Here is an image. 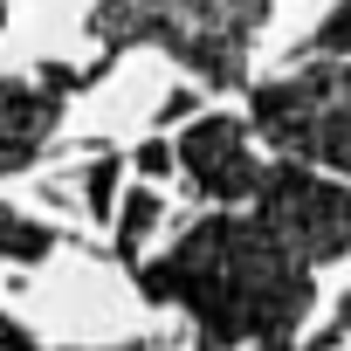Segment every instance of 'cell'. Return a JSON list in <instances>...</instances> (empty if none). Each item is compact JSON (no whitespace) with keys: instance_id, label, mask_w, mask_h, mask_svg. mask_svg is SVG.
<instances>
[{"instance_id":"obj_13","label":"cell","mask_w":351,"mask_h":351,"mask_svg":"<svg viewBox=\"0 0 351 351\" xmlns=\"http://www.w3.org/2000/svg\"><path fill=\"white\" fill-rule=\"evenodd\" d=\"M330 330H337V337H351V296L337 303V317H330Z\"/></svg>"},{"instance_id":"obj_1","label":"cell","mask_w":351,"mask_h":351,"mask_svg":"<svg viewBox=\"0 0 351 351\" xmlns=\"http://www.w3.org/2000/svg\"><path fill=\"white\" fill-rule=\"evenodd\" d=\"M145 303L186 310L193 351H262L296 344V324L317 310V269L248 207L200 214L158 262L131 269Z\"/></svg>"},{"instance_id":"obj_4","label":"cell","mask_w":351,"mask_h":351,"mask_svg":"<svg viewBox=\"0 0 351 351\" xmlns=\"http://www.w3.org/2000/svg\"><path fill=\"white\" fill-rule=\"evenodd\" d=\"M248 207H255L310 269L351 255V180H337V172H317V165H303V158H269Z\"/></svg>"},{"instance_id":"obj_11","label":"cell","mask_w":351,"mask_h":351,"mask_svg":"<svg viewBox=\"0 0 351 351\" xmlns=\"http://www.w3.org/2000/svg\"><path fill=\"white\" fill-rule=\"evenodd\" d=\"M172 165H180V158H172L165 138H145V145H138V172H145V180H158V172H172Z\"/></svg>"},{"instance_id":"obj_2","label":"cell","mask_w":351,"mask_h":351,"mask_svg":"<svg viewBox=\"0 0 351 351\" xmlns=\"http://www.w3.org/2000/svg\"><path fill=\"white\" fill-rule=\"evenodd\" d=\"M276 0H97L90 35L124 56V49H158L180 69H193L214 97L248 90L255 35Z\"/></svg>"},{"instance_id":"obj_3","label":"cell","mask_w":351,"mask_h":351,"mask_svg":"<svg viewBox=\"0 0 351 351\" xmlns=\"http://www.w3.org/2000/svg\"><path fill=\"white\" fill-rule=\"evenodd\" d=\"M248 124L262 131L269 152L351 180V56H317L276 83H255Z\"/></svg>"},{"instance_id":"obj_7","label":"cell","mask_w":351,"mask_h":351,"mask_svg":"<svg viewBox=\"0 0 351 351\" xmlns=\"http://www.w3.org/2000/svg\"><path fill=\"white\" fill-rule=\"evenodd\" d=\"M56 248H62L56 228H42V221H28V214H14V207H0V262H42V255H56Z\"/></svg>"},{"instance_id":"obj_8","label":"cell","mask_w":351,"mask_h":351,"mask_svg":"<svg viewBox=\"0 0 351 351\" xmlns=\"http://www.w3.org/2000/svg\"><path fill=\"white\" fill-rule=\"evenodd\" d=\"M158 214H165V200H158L152 186H138V193H131V200L117 207V255H124L131 269L145 262V234L158 228Z\"/></svg>"},{"instance_id":"obj_10","label":"cell","mask_w":351,"mask_h":351,"mask_svg":"<svg viewBox=\"0 0 351 351\" xmlns=\"http://www.w3.org/2000/svg\"><path fill=\"white\" fill-rule=\"evenodd\" d=\"M117 152H97L90 158V172H83V193H90V214L104 221V214H117Z\"/></svg>"},{"instance_id":"obj_5","label":"cell","mask_w":351,"mask_h":351,"mask_svg":"<svg viewBox=\"0 0 351 351\" xmlns=\"http://www.w3.org/2000/svg\"><path fill=\"white\" fill-rule=\"evenodd\" d=\"M110 62H117V56H104V62H90V69L49 62V69H35V76H0V172H21L28 158H42V145L56 138L69 97L90 90V83H104Z\"/></svg>"},{"instance_id":"obj_12","label":"cell","mask_w":351,"mask_h":351,"mask_svg":"<svg viewBox=\"0 0 351 351\" xmlns=\"http://www.w3.org/2000/svg\"><path fill=\"white\" fill-rule=\"evenodd\" d=\"M193 104H200L193 90H172V97H165V110H158V124H180V117H193Z\"/></svg>"},{"instance_id":"obj_9","label":"cell","mask_w":351,"mask_h":351,"mask_svg":"<svg viewBox=\"0 0 351 351\" xmlns=\"http://www.w3.org/2000/svg\"><path fill=\"white\" fill-rule=\"evenodd\" d=\"M317 56H351V0H337V8L289 49V62H317Z\"/></svg>"},{"instance_id":"obj_6","label":"cell","mask_w":351,"mask_h":351,"mask_svg":"<svg viewBox=\"0 0 351 351\" xmlns=\"http://www.w3.org/2000/svg\"><path fill=\"white\" fill-rule=\"evenodd\" d=\"M172 158H180V172L193 180V193L207 207H248L255 186H262V152H255V124L234 117V110H207L186 124V138L172 145Z\"/></svg>"}]
</instances>
